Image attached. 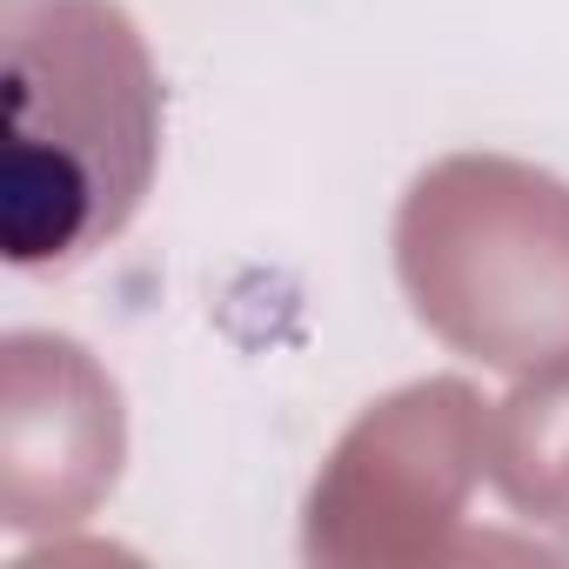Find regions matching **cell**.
Wrapping results in <instances>:
<instances>
[{
	"label": "cell",
	"mask_w": 569,
	"mask_h": 569,
	"mask_svg": "<svg viewBox=\"0 0 569 569\" xmlns=\"http://www.w3.org/2000/svg\"><path fill=\"white\" fill-rule=\"evenodd\" d=\"M154 74L108 0H8L0 248L54 268L114 234L154 174Z\"/></svg>",
	"instance_id": "1"
}]
</instances>
